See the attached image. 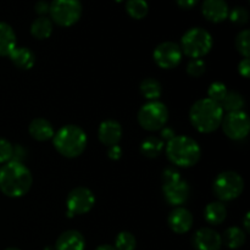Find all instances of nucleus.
<instances>
[{
    "label": "nucleus",
    "instance_id": "30",
    "mask_svg": "<svg viewBox=\"0 0 250 250\" xmlns=\"http://www.w3.org/2000/svg\"><path fill=\"white\" fill-rule=\"evenodd\" d=\"M236 48L244 58L250 56V31L244 29L239 32L236 38Z\"/></svg>",
    "mask_w": 250,
    "mask_h": 250
},
{
    "label": "nucleus",
    "instance_id": "25",
    "mask_svg": "<svg viewBox=\"0 0 250 250\" xmlns=\"http://www.w3.org/2000/svg\"><path fill=\"white\" fill-rule=\"evenodd\" d=\"M139 89H141L143 97L150 102L158 100L163 93V87H161L160 82L156 81L155 78H146V80L142 81Z\"/></svg>",
    "mask_w": 250,
    "mask_h": 250
},
{
    "label": "nucleus",
    "instance_id": "18",
    "mask_svg": "<svg viewBox=\"0 0 250 250\" xmlns=\"http://www.w3.org/2000/svg\"><path fill=\"white\" fill-rule=\"evenodd\" d=\"M29 134L32 136V138L36 139V141L44 142L49 141L54 137L55 134V131H54V127L48 120L45 119H34L33 121L31 122L28 127Z\"/></svg>",
    "mask_w": 250,
    "mask_h": 250
},
{
    "label": "nucleus",
    "instance_id": "27",
    "mask_svg": "<svg viewBox=\"0 0 250 250\" xmlns=\"http://www.w3.org/2000/svg\"><path fill=\"white\" fill-rule=\"evenodd\" d=\"M126 11L132 19L142 20L148 15V2L146 0H128L126 2Z\"/></svg>",
    "mask_w": 250,
    "mask_h": 250
},
{
    "label": "nucleus",
    "instance_id": "13",
    "mask_svg": "<svg viewBox=\"0 0 250 250\" xmlns=\"http://www.w3.org/2000/svg\"><path fill=\"white\" fill-rule=\"evenodd\" d=\"M192 243L197 250H220L222 239L215 229L204 227L195 232Z\"/></svg>",
    "mask_w": 250,
    "mask_h": 250
},
{
    "label": "nucleus",
    "instance_id": "10",
    "mask_svg": "<svg viewBox=\"0 0 250 250\" xmlns=\"http://www.w3.org/2000/svg\"><path fill=\"white\" fill-rule=\"evenodd\" d=\"M95 204V197L90 189L77 187L70 192L66 199L68 212L72 215H83L89 212Z\"/></svg>",
    "mask_w": 250,
    "mask_h": 250
},
{
    "label": "nucleus",
    "instance_id": "12",
    "mask_svg": "<svg viewBox=\"0 0 250 250\" xmlns=\"http://www.w3.org/2000/svg\"><path fill=\"white\" fill-rule=\"evenodd\" d=\"M163 193L165 200L172 207H180L185 204L190 194L189 185L185 180L180 178L173 182L164 183Z\"/></svg>",
    "mask_w": 250,
    "mask_h": 250
},
{
    "label": "nucleus",
    "instance_id": "34",
    "mask_svg": "<svg viewBox=\"0 0 250 250\" xmlns=\"http://www.w3.org/2000/svg\"><path fill=\"white\" fill-rule=\"evenodd\" d=\"M180 178H181L180 172L172 167L165 168V171L163 172V182L164 183L173 182V181H177V180H180Z\"/></svg>",
    "mask_w": 250,
    "mask_h": 250
},
{
    "label": "nucleus",
    "instance_id": "23",
    "mask_svg": "<svg viewBox=\"0 0 250 250\" xmlns=\"http://www.w3.org/2000/svg\"><path fill=\"white\" fill-rule=\"evenodd\" d=\"M222 242L231 249H238L246 243V233L239 227H229L221 237Z\"/></svg>",
    "mask_w": 250,
    "mask_h": 250
},
{
    "label": "nucleus",
    "instance_id": "19",
    "mask_svg": "<svg viewBox=\"0 0 250 250\" xmlns=\"http://www.w3.org/2000/svg\"><path fill=\"white\" fill-rule=\"evenodd\" d=\"M9 56L12 63L21 70H31L36 63V55L33 54V51L24 46H21V48L16 46Z\"/></svg>",
    "mask_w": 250,
    "mask_h": 250
},
{
    "label": "nucleus",
    "instance_id": "42",
    "mask_svg": "<svg viewBox=\"0 0 250 250\" xmlns=\"http://www.w3.org/2000/svg\"><path fill=\"white\" fill-rule=\"evenodd\" d=\"M5 250H21V249H19V248H7V249H5Z\"/></svg>",
    "mask_w": 250,
    "mask_h": 250
},
{
    "label": "nucleus",
    "instance_id": "2",
    "mask_svg": "<svg viewBox=\"0 0 250 250\" xmlns=\"http://www.w3.org/2000/svg\"><path fill=\"white\" fill-rule=\"evenodd\" d=\"M189 119L194 128L200 133H211L221 126L224 110L219 103L204 98L193 104L189 111Z\"/></svg>",
    "mask_w": 250,
    "mask_h": 250
},
{
    "label": "nucleus",
    "instance_id": "43",
    "mask_svg": "<svg viewBox=\"0 0 250 250\" xmlns=\"http://www.w3.org/2000/svg\"><path fill=\"white\" fill-rule=\"evenodd\" d=\"M44 250H55V249H54V248H51V247H46V248L44 249Z\"/></svg>",
    "mask_w": 250,
    "mask_h": 250
},
{
    "label": "nucleus",
    "instance_id": "24",
    "mask_svg": "<svg viewBox=\"0 0 250 250\" xmlns=\"http://www.w3.org/2000/svg\"><path fill=\"white\" fill-rule=\"evenodd\" d=\"M164 148V141L159 137H148L141 144V153L146 158H158Z\"/></svg>",
    "mask_w": 250,
    "mask_h": 250
},
{
    "label": "nucleus",
    "instance_id": "40",
    "mask_svg": "<svg viewBox=\"0 0 250 250\" xmlns=\"http://www.w3.org/2000/svg\"><path fill=\"white\" fill-rule=\"evenodd\" d=\"M95 250H116L114 246H110V244H103V246H99Z\"/></svg>",
    "mask_w": 250,
    "mask_h": 250
},
{
    "label": "nucleus",
    "instance_id": "36",
    "mask_svg": "<svg viewBox=\"0 0 250 250\" xmlns=\"http://www.w3.org/2000/svg\"><path fill=\"white\" fill-rule=\"evenodd\" d=\"M238 70L239 73L243 76L244 78H249V73H250V61L249 58H244L243 60L239 62L238 65Z\"/></svg>",
    "mask_w": 250,
    "mask_h": 250
},
{
    "label": "nucleus",
    "instance_id": "1",
    "mask_svg": "<svg viewBox=\"0 0 250 250\" xmlns=\"http://www.w3.org/2000/svg\"><path fill=\"white\" fill-rule=\"evenodd\" d=\"M33 177L24 164L9 161L0 168V190L10 198L23 197L31 189Z\"/></svg>",
    "mask_w": 250,
    "mask_h": 250
},
{
    "label": "nucleus",
    "instance_id": "41",
    "mask_svg": "<svg viewBox=\"0 0 250 250\" xmlns=\"http://www.w3.org/2000/svg\"><path fill=\"white\" fill-rule=\"evenodd\" d=\"M244 227H246V231L249 232L250 227H249V212L246 215V219H244Z\"/></svg>",
    "mask_w": 250,
    "mask_h": 250
},
{
    "label": "nucleus",
    "instance_id": "21",
    "mask_svg": "<svg viewBox=\"0 0 250 250\" xmlns=\"http://www.w3.org/2000/svg\"><path fill=\"white\" fill-rule=\"evenodd\" d=\"M204 216L207 222H209L210 225H214V226H217V225H221L226 220L227 209L222 202L210 203L205 208Z\"/></svg>",
    "mask_w": 250,
    "mask_h": 250
},
{
    "label": "nucleus",
    "instance_id": "35",
    "mask_svg": "<svg viewBox=\"0 0 250 250\" xmlns=\"http://www.w3.org/2000/svg\"><path fill=\"white\" fill-rule=\"evenodd\" d=\"M49 9H50V4H49L48 1H45V0H39V1L34 5V10H36L37 14L41 15V16H44L45 14H48Z\"/></svg>",
    "mask_w": 250,
    "mask_h": 250
},
{
    "label": "nucleus",
    "instance_id": "9",
    "mask_svg": "<svg viewBox=\"0 0 250 250\" xmlns=\"http://www.w3.org/2000/svg\"><path fill=\"white\" fill-rule=\"evenodd\" d=\"M222 129L229 138L233 141L244 139L249 133L250 122L248 115L244 111L229 112L221 122Z\"/></svg>",
    "mask_w": 250,
    "mask_h": 250
},
{
    "label": "nucleus",
    "instance_id": "14",
    "mask_svg": "<svg viewBox=\"0 0 250 250\" xmlns=\"http://www.w3.org/2000/svg\"><path fill=\"white\" fill-rule=\"evenodd\" d=\"M168 226L175 233H187L193 226V216L186 208L177 207L168 215Z\"/></svg>",
    "mask_w": 250,
    "mask_h": 250
},
{
    "label": "nucleus",
    "instance_id": "26",
    "mask_svg": "<svg viewBox=\"0 0 250 250\" xmlns=\"http://www.w3.org/2000/svg\"><path fill=\"white\" fill-rule=\"evenodd\" d=\"M246 102H244V98L242 97V94H239L238 92H227L226 97L224 98V100L221 102V107L224 111L227 112H236V111H243V107Z\"/></svg>",
    "mask_w": 250,
    "mask_h": 250
},
{
    "label": "nucleus",
    "instance_id": "39",
    "mask_svg": "<svg viewBox=\"0 0 250 250\" xmlns=\"http://www.w3.org/2000/svg\"><path fill=\"white\" fill-rule=\"evenodd\" d=\"M175 137V132H173L172 128H168V127H164L161 128V139H165V141H170Z\"/></svg>",
    "mask_w": 250,
    "mask_h": 250
},
{
    "label": "nucleus",
    "instance_id": "20",
    "mask_svg": "<svg viewBox=\"0 0 250 250\" xmlns=\"http://www.w3.org/2000/svg\"><path fill=\"white\" fill-rule=\"evenodd\" d=\"M16 48V34L10 24L0 22V56H9Z\"/></svg>",
    "mask_w": 250,
    "mask_h": 250
},
{
    "label": "nucleus",
    "instance_id": "38",
    "mask_svg": "<svg viewBox=\"0 0 250 250\" xmlns=\"http://www.w3.org/2000/svg\"><path fill=\"white\" fill-rule=\"evenodd\" d=\"M198 1L199 0H176V2H177V5L180 7H182V9H192V7H194L195 5L198 4Z\"/></svg>",
    "mask_w": 250,
    "mask_h": 250
},
{
    "label": "nucleus",
    "instance_id": "8",
    "mask_svg": "<svg viewBox=\"0 0 250 250\" xmlns=\"http://www.w3.org/2000/svg\"><path fill=\"white\" fill-rule=\"evenodd\" d=\"M168 120V110L165 104L158 102H149L144 104L138 111V122L146 131H160Z\"/></svg>",
    "mask_w": 250,
    "mask_h": 250
},
{
    "label": "nucleus",
    "instance_id": "37",
    "mask_svg": "<svg viewBox=\"0 0 250 250\" xmlns=\"http://www.w3.org/2000/svg\"><path fill=\"white\" fill-rule=\"evenodd\" d=\"M107 155L111 160H119L122 155V149L119 146H109V151H107Z\"/></svg>",
    "mask_w": 250,
    "mask_h": 250
},
{
    "label": "nucleus",
    "instance_id": "16",
    "mask_svg": "<svg viewBox=\"0 0 250 250\" xmlns=\"http://www.w3.org/2000/svg\"><path fill=\"white\" fill-rule=\"evenodd\" d=\"M98 137L104 146H117L122 138L121 125L115 120H106V121L102 122L99 126V131H98Z\"/></svg>",
    "mask_w": 250,
    "mask_h": 250
},
{
    "label": "nucleus",
    "instance_id": "22",
    "mask_svg": "<svg viewBox=\"0 0 250 250\" xmlns=\"http://www.w3.org/2000/svg\"><path fill=\"white\" fill-rule=\"evenodd\" d=\"M53 33V21L46 16H39L32 22L31 34L37 39H46Z\"/></svg>",
    "mask_w": 250,
    "mask_h": 250
},
{
    "label": "nucleus",
    "instance_id": "28",
    "mask_svg": "<svg viewBox=\"0 0 250 250\" xmlns=\"http://www.w3.org/2000/svg\"><path fill=\"white\" fill-rule=\"evenodd\" d=\"M114 247L116 250H136V237H134L131 232H120V233L117 234Z\"/></svg>",
    "mask_w": 250,
    "mask_h": 250
},
{
    "label": "nucleus",
    "instance_id": "29",
    "mask_svg": "<svg viewBox=\"0 0 250 250\" xmlns=\"http://www.w3.org/2000/svg\"><path fill=\"white\" fill-rule=\"evenodd\" d=\"M227 87L222 82H214L210 84L209 89H208V97L210 100L215 103H219L221 104V102L224 100V98L227 94Z\"/></svg>",
    "mask_w": 250,
    "mask_h": 250
},
{
    "label": "nucleus",
    "instance_id": "11",
    "mask_svg": "<svg viewBox=\"0 0 250 250\" xmlns=\"http://www.w3.org/2000/svg\"><path fill=\"white\" fill-rule=\"evenodd\" d=\"M154 61L159 67L164 70H170L180 65L182 60V50L177 43L164 42L155 48L153 54Z\"/></svg>",
    "mask_w": 250,
    "mask_h": 250
},
{
    "label": "nucleus",
    "instance_id": "6",
    "mask_svg": "<svg viewBox=\"0 0 250 250\" xmlns=\"http://www.w3.org/2000/svg\"><path fill=\"white\" fill-rule=\"evenodd\" d=\"M212 190L220 202H231L243 193L244 181L237 172L225 171L215 178Z\"/></svg>",
    "mask_w": 250,
    "mask_h": 250
},
{
    "label": "nucleus",
    "instance_id": "17",
    "mask_svg": "<svg viewBox=\"0 0 250 250\" xmlns=\"http://www.w3.org/2000/svg\"><path fill=\"white\" fill-rule=\"evenodd\" d=\"M85 239L81 232L70 229L60 234L55 243V250H84Z\"/></svg>",
    "mask_w": 250,
    "mask_h": 250
},
{
    "label": "nucleus",
    "instance_id": "3",
    "mask_svg": "<svg viewBox=\"0 0 250 250\" xmlns=\"http://www.w3.org/2000/svg\"><path fill=\"white\" fill-rule=\"evenodd\" d=\"M166 155L168 160L180 167H190L199 161L202 150L197 142L187 136H175L167 142Z\"/></svg>",
    "mask_w": 250,
    "mask_h": 250
},
{
    "label": "nucleus",
    "instance_id": "7",
    "mask_svg": "<svg viewBox=\"0 0 250 250\" xmlns=\"http://www.w3.org/2000/svg\"><path fill=\"white\" fill-rule=\"evenodd\" d=\"M49 14L51 21L58 26H73L82 16V4L80 0H53L50 2Z\"/></svg>",
    "mask_w": 250,
    "mask_h": 250
},
{
    "label": "nucleus",
    "instance_id": "32",
    "mask_svg": "<svg viewBox=\"0 0 250 250\" xmlns=\"http://www.w3.org/2000/svg\"><path fill=\"white\" fill-rule=\"evenodd\" d=\"M207 71V65L202 59H192L187 65L188 75L192 77H202Z\"/></svg>",
    "mask_w": 250,
    "mask_h": 250
},
{
    "label": "nucleus",
    "instance_id": "4",
    "mask_svg": "<svg viewBox=\"0 0 250 250\" xmlns=\"http://www.w3.org/2000/svg\"><path fill=\"white\" fill-rule=\"evenodd\" d=\"M54 146L65 158H77L87 146V134L76 125L63 126L54 134Z\"/></svg>",
    "mask_w": 250,
    "mask_h": 250
},
{
    "label": "nucleus",
    "instance_id": "5",
    "mask_svg": "<svg viewBox=\"0 0 250 250\" xmlns=\"http://www.w3.org/2000/svg\"><path fill=\"white\" fill-rule=\"evenodd\" d=\"M212 48V37L207 29L194 27L183 34L181 39V50L192 59H202Z\"/></svg>",
    "mask_w": 250,
    "mask_h": 250
},
{
    "label": "nucleus",
    "instance_id": "44",
    "mask_svg": "<svg viewBox=\"0 0 250 250\" xmlns=\"http://www.w3.org/2000/svg\"><path fill=\"white\" fill-rule=\"evenodd\" d=\"M116 1H122V0H116Z\"/></svg>",
    "mask_w": 250,
    "mask_h": 250
},
{
    "label": "nucleus",
    "instance_id": "31",
    "mask_svg": "<svg viewBox=\"0 0 250 250\" xmlns=\"http://www.w3.org/2000/svg\"><path fill=\"white\" fill-rule=\"evenodd\" d=\"M229 17L234 24H238V26H243V24L248 23L249 12H248V10L244 9V7L237 6V7H234L232 11H229Z\"/></svg>",
    "mask_w": 250,
    "mask_h": 250
},
{
    "label": "nucleus",
    "instance_id": "15",
    "mask_svg": "<svg viewBox=\"0 0 250 250\" xmlns=\"http://www.w3.org/2000/svg\"><path fill=\"white\" fill-rule=\"evenodd\" d=\"M202 12L208 21L219 23L229 17V9L225 0H204Z\"/></svg>",
    "mask_w": 250,
    "mask_h": 250
},
{
    "label": "nucleus",
    "instance_id": "33",
    "mask_svg": "<svg viewBox=\"0 0 250 250\" xmlns=\"http://www.w3.org/2000/svg\"><path fill=\"white\" fill-rule=\"evenodd\" d=\"M14 155V146L9 141L0 138V164H6L12 160Z\"/></svg>",
    "mask_w": 250,
    "mask_h": 250
}]
</instances>
